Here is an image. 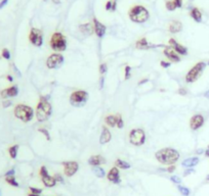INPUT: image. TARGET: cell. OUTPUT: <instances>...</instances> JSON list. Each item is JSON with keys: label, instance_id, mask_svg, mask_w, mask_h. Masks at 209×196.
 Segmentation results:
<instances>
[{"label": "cell", "instance_id": "1", "mask_svg": "<svg viewBox=\"0 0 209 196\" xmlns=\"http://www.w3.org/2000/svg\"><path fill=\"white\" fill-rule=\"evenodd\" d=\"M155 156H156L157 161L160 164H165V166H172L179 161V152L176 149L167 147V148L160 149V150L157 151Z\"/></svg>", "mask_w": 209, "mask_h": 196}, {"label": "cell", "instance_id": "2", "mask_svg": "<svg viewBox=\"0 0 209 196\" xmlns=\"http://www.w3.org/2000/svg\"><path fill=\"white\" fill-rule=\"evenodd\" d=\"M48 98L49 96H40L39 98V102L36 107V118H37L38 122H45L50 118L52 107L48 102Z\"/></svg>", "mask_w": 209, "mask_h": 196}, {"label": "cell", "instance_id": "3", "mask_svg": "<svg viewBox=\"0 0 209 196\" xmlns=\"http://www.w3.org/2000/svg\"><path fill=\"white\" fill-rule=\"evenodd\" d=\"M128 17L133 23L143 24V23H146L149 20L150 12L144 5H133L128 10Z\"/></svg>", "mask_w": 209, "mask_h": 196}, {"label": "cell", "instance_id": "4", "mask_svg": "<svg viewBox=\"0 0 209 196\" xmlns=\"http://www.w3.org/2000/svg\"><path fill=\"white\" fill-rule=\"evenodd\" d=\"M14 113L15 118H19V120H21L24 123H28L30 121H32L33 117H34V110H33V108L26 104H17L14 107Z\"/></svg>", "mask_w": 209, "mask_h": 196}, {"label": "cell", "instance_id": "5", "mask_svg": "<svg viewBox=\"0 0 209 196\" xmlns=\"http://www.w3.org/2000/svg\"><path fill=\"white\" fill-rule=\"evenodd\" d=\"M49 45L52 50L61 52V51H65L67 48V40L66 37L60 32L53 33L50 38Z\"/></svg>", "mask_w": 209, "mask_h": 196}, {"label": "cell", "instance_id": "6", "mask_svg": "<svg viewBox=\"0 0 209 196\" xmlns=\"http://www.w3.org/2000/svg\"><path fill=\"white\" fill-rule=\"evenodd\" d=\"M206 63H203V61H200V63H196L194 66L189 71V73L185 75V82L187 83H194V82L197 81L199 79V77L202 75L203 71L205 69Z\"/></svg>", "mask_w": 209, "mask_h": 196}, {"label": "cell", "instance_id": "7", "mask_svg": "<svg viewBox=\"0 0 209 196\" xmlns=\"http://www.w3.org/2000/svg\"><path fill=\"white\" fill-rule=\"evenodd\" d=\"M87 98H88V93L86 91L77 90L70 95V103L76 107L83 106L87 101Z\"/></svg>", "mask_w": 209, "mask_h": 196}, {"label": "cell", "instance_id": "8", "mask_svg": "<svg viewBox=\"0 0 209 196\" xmlns=\"http://www.w3.org/2000/svg\"><path fill=\"white\" fill-rule=\"evenodd\" d=\"M129 142L135 146H141L146 142V133L143 129L135 128L129 132Z\"/></svg>", "mask_w": 209, "mask_h": 196}, {"label": "cell", "instance_id": "9", "mask_svg": "<svg viewBox=\"0 0 209 196\" xmlns=\"http://www.w3.org/2000/svg\"><path fill=\"white\" fill-rule=\"evenodd\" d=\"M64 60L65 58L61 53H52L46 59V66L50 69H59L64 63Z\"/></svg>", "mask_w": 209, "mask_h": 196}, {"label": "cell", "instance_id": "10", "mask_svg": "<svg viewBox=\"0 0 209 196\" xmlns=\"http://www.w3.org/2000/svg\"><path fill=\"white\" fill-rule=\"evenodd\" d=\"M39 175L41 177V180H42V183L45 187H48V188H51V187H55L56 182V180L55 179L53 176H50L48 174L47 170H46V167L45 166H42L40 167V171H39Z\"/></svg>", "mask_w": 209, "mask_h": 196}, {"label": "cell", "instance_id": "11", "mask_svg": "<svg viewBox=\"0 0 209 196\" xmlns=\"http://www.w3.org/2000/svg\"><path fill=\"white\" fill-rule=\"evenodd\" d=\"M29 41L36 47H41L43 44V35L39 29L32 28L29 34Z\"/></svg>", "mask_w": 209, "mask_h": 196}, {"label": "cell", "instance_id": "12", "mask_svg": "<svg viewBox=\"0 0 209 196\" xmlns=\"http://www.w3.org/2000/svg\"><path fill=\"white\" fill-rule=\"evenodd\" d=\"M64 173L67 177H72L77 173L79 169V164L77 161H65L63 162Z\"/></svg>", "mask_w": 209, "mask_h": 196}, {"label": "cell", "instance_id": "13", "mask_svg": "<svg viewBox=\"0 0 209 196\" xmlns=\"http://www.w3.org/2000/svg\"><path fill=\"white\" fill-rule=\"evenodd\" d=\"M204 125V118L202 115H195L191 118L190 120V128L193 131H196L198 129H200L202 126Z\"/></svg>", "mask_w": 209, "mask_h": 196}, {"label": "cell", "instance_id": "14", "mask_svg": "<svg viewBox=\"0 0 209 196\" xmlns=\"http://www.w3.org/2000/svg\"><path fill=\"white\" fill-rule=\"evenodd\" d=\"M168 43H169V45L171 46V48L173 49L176 53H179V55H187L188 54L187 47H185L184 45H182V44H179V42H176V40L173 39V38H170Z\"/></svg>", "mask_w": 209, "mask_h": 196}, {"label": "cell", "instance_id": "15", "mask_svg": "<svg viewBox=\"0 0 209 196\" xmlns=\"http://www.w3.org/2000/svg\"><path fill=\"white\" fill-rule=\"evenodd\" d=\"M107 179L109 180L110 182L114 183V184H120L121 183L120 173L117 167H113L112 169L110 170L109 173L107 174Z\"/></svg>", "mask_w": 209, "mask_h": 196}, {"label": "cell", "instance_id": "16", "mask_svg": "<svg viewBox=\"0 0 209 196\" xmlns=\"http://www.w3.org/2000/svg\"><path fill=\"white\" fill-rule=\"evenodd\" d=\"M93 27H94L95 35H97L99 38L104 37L105 34H106V30H107V28H106V26L104 24H102L97 17H94L93 19Z\"/></svg>", "mask_w": 209, "mask_h": 196}, {"label": "cell", "instance_id": "17", "mask_svg": "<svg viewBox=\"0 0 209 196\" xmlns=\"http://www.w3.org/2000/svg\"><path fill=\"white\" fill-rule=\"evenodd\" d=\"M163 53L170 61H172V63H179V61H180V57H179V53L175 52L171 47H165L163 50Z\"/></svg>", "mask_w": 209, "mask_h": 196}, {"label": "cell", "instance_id": "18", "mask_svg": "<svg viewBox=\"0 0 209 196\" xmlns=\"http://www.w3.org/2000/svg\"><path fill=\"white\" fill-rule=\"evenodd\" d=\"M19 94V88L17 86H11L8 87L6 89H3L1 92H0V95H1L2 98H9V97H15Z\"/></svg>", "mask_w": 209, "mask_h": 196}, {"label": "cell", "instance_id": "19", "mask_svg": "<svg viewBox=\"0 0 209 196\" xmlns=\"http://www.w3.org/2000/svg\"><path fill=\"white\" fill-rule=\"evenodd\" d=\"M158 46H161V45H154V44H151V43L148 42V40L146 38H141L139 40L136 41L135 43V47L138 49H141V50H148V49H151V48H156Z\"/></svg>", "mask_w": 209, "mask_h": 196}, {"label": "cell", "instance_id": "20", "mask_svg": "<svg viewBox=\"0 0 209 196\" xmlns=\"http://www.w3.org/2000/svg\"><path fill=\"white\" fill-rule=\"evenodd\" d=\"M103 130H102V134H100V143L102 145L104 144H107L108 142L111 141V138H112V135H111L110 130L108 129L106 126H103Z\"/></svg>", "mask_w": 209, "mask_h": 196}, {"label": "cell", "instance_id": "21", "mask_svg": "<svg viewBox=\"0 0 209 196\" xmlns=\"http://www.w3.org/2000/svg\"><path fill=\"white\" fill-rule=\"evenodd\" d=\"M88 164L92 167H100V164H106V159L102 155H92L89 157Z\"/></svg>", "mask_w": 209, "mask_h": 196}, {"label": "cell", "instance_id": "22", "mask_svg": "<svg viewBox=\"0 0 209 196\" xmlns=\"http://www.w3.org/2000/svg\"><path fill=\"white\" fill-rule=\"evenodd\" d=\"M79 30L81 33H83L84 35L86 36H90L93 34L94 32V27L93 25L89 24V23H86V24H82L79 26Z\"/></svg>", "mask_w": 209, "mask_h": 196}, {"label": "cell", "instance_id": "23", "mask_svg": "<svg viewBox=\"0 0 209 196\" xmlns=\"http://www.w3.org/2000/svg\"><path fill=\"white\" fill-rule=\"evenodd\" d=\"M182 30V24L179 20H172L168 26V31L172 34L179 33Z\"/></svg>", "mask_w": 209, "mask_h": 196}, {"label": "cell", "instance_id": "24", "mask_svg": "<svg viewBox=\"0 0 209 196\" xmlns=\"http://www.w3.org/2000/svg\"><path fill=\"white\" fill-rule=\"evenodd\" d=\"M190 15L196 23H201V22H202V14H201L199 8H197V7H194V8L191 9Z\"/></svg>", "mask_w": 209, "mask_h": 196}, {"label": "cell", "instance_id": "25", "mask_svg": "<svg viewBox=\"0 0 209 196\" xmlns=\"http://www.w3.org/2000/svg\"><path fill=\"white\" fill-rule=\"evenodd\" d=\"M199 164V158L198 157H190V158L185 159L184 161L182 162V167H193Z\"/></svg>", "mask_w": 209, "mask_h": 196}, {"label": "cell", "instance_id": "26", "mask_svg": "<svg viewBox=\"0 0 209 196\" xmlns=\"http://www.w3.org/2000/svg\"><path fill=\"white\" fill-rule=\"evenodd\" d=\"M105 122L109 127L114 128L117 126V122H118V115H110L108 117H106Z\"/></svg>", "mask_w": 209, "mask_h": 196}, {"label": "cell", "instance_id": "27", "mask_svg": "<svg viewBox=\"0 0 209 196\" xmlns=\"http://www.w3.org/2000/svg\"><path fill=\"white\" fill-rule=\"evenodd\" d=\"M116 167H118V169H122V170H127L130 167V164H128L127 161H122V159L118 158L117 161H116Z\"/></svg>", "mask_w": 209, "mask_h": 196}, {"label": "cell", "instance_id": "28", "mask_svg": "<svg viewBox=\"0 0 209 196\" xmlns=\"http://www.w3.org/2000/svg\"><path fill=\"white\" fill-rule=\"evenodd\" d=\"M17 150H19V145H17V144L9 147V148H8V153H9L10 158H12V159L17 158Z\"/></svg>", "mask_w": 209, "mask_h": 196}, {"label": "cell", "instance_id": "29", "mask_svg": "<svg viewBox=\"0 0 209 196\" xmlns=\"http://www.w3.org/2000/svg\"><path fill=\"white\" fill-rule=\"evenodd\" d=\"M92 172H93V174L97 178H104L106 176L105 170L103 169V167H93V169H92Z\"/></svg>", "mask_w": 209, "mask_h": 196}, {"label": "cell", "instance_id": "30", "mask_svg": "<svg viewBox=\"0 0 209 196\" xmlns=\"http://www.w3.org/2000/svg\"><path fill=\"white\" fill-rule=\"evenodd\" d=\"M5 181H6L7 184H9L10 186L12 187H19V183L17 182L14 176H9V177H5Z\"/></svg>", "mask_w": 209, "mask_h": 196}, {"label": "cell", "instance_id": "31", "mask_svg": "<svg viewBox=\"0 0 209 196\" xmlns=\"http://www.w3.org/2000/svg\"><path fill=\"white\" fill-rule=\"evenodd\" d=\"M165 6H166V9L169 10V11H173V10L177 8L173 0H166V2H165Z\"/></svg>", "mask_w": 209, "mask_h": 196}, {"label": "cell", "instance_id": "32", "mask_svg": "<svg viewBox=\"0 0 209 196\" xmlns=\"http://www.w3.org/2000/svg\"><path fill=\"white\" fill-rule=\"evenodd\" d=\"M177 189H179V191L180 192V194L184 195V196H189L190 193H191L189 188L184 187V186H180V185H179V186H177Z\"/></svg>", "mask_w": 209, "mask_h": 196}, {"label": "cell", "instance_id": "33", "mask_svg": "<svg viewBox=\"0 0 209 196\" xmlns=\"http://www.w3.org/2000/svg\"><path fill=\"white\" fill-rule=\"evenodd\" d=\"M38 132L41 133V134H43V135H44V137L46 138V140H48V141L50 140V134H49V132H48L47 130H46V129L39 128V129H38Z\"/></svg>", "mask_w": 209, "mask_h": 196}, {"label": "cell", "instance_id": "34", "mask_svg": "<svg viewBox=\"0 0 209 196\" xmlns=\"http://www.w3.org/2000/svg\"><path fill=\"white\" fill-rule=\"evenodd\" d=\"M1 55H2V57L5 58V59H9L10 58V52H9V50L7 48H4L3 50H2V52H1Z\"/></svg>", "mask_w": 209, "mask_h": 196}, {"label": "cell", "instance_id": "35", "mask_svg": "<svg viewBox=\"0 0 209 196\" xmlns=\"http://www.w3.org/2000/svg\"><path fill=\"white\" fill-rule=\"evenodd\" d=\"M29 190H30V193H33V194H38V195H40L41 193H42V189H39V188L30 187Z\"/></svg>", "mask_w": 209, "mask_h": 196}, {"label": "cell", "instance_id": "36", "mask_svg": "<svg viewBox=\"0 0 209 196\" xmlns=\"http://www.w3.org/2000/svg\"><path fill=\"white\" fill-rule=\"evenodd\" d=\"M125 75H124V79L125 80H128L130 78V73H131V68L129 66H125Z\"/></svg>", "mask_w": 209, "mask_h": 196}, {"label": "cell", "instance_id": "37", "mask_svg": "<svg viewBox=\"0 0 209 196\" xmlns=\"http://www.w3.org/2000/svg\"><path fill=\"white\" fill-rule=\"evenodd\" d=\"M118 115V122H117V127L118 129H122L123 127H124V122H123V120H122V118H121V115Z\"/></svg>", "mask_w": 209, "mask_h": 196}, {"label": "cell", "instance_id": "38", "mask_svg": "<svg viewBox=\"0 0 209 196\" xmlns=\"http://www.w3.org/2000/svg\"><path fill=\"white\" fill-rule=\"evenodd\" d=\"M170 180H171V182H173L174 184H180L182 183V179H180L179 177H177V176H171L170 177Z\"/></svg>", "mask_w": 209, "mask_h": 196}, {"label": "cell", "instance_id": "39", "mask_svg": "<svg viewBox=\"0 0 209 196\" xmlns=\"http://www.w3.org/2000/svg\"><path fill=\"white\" fill-rule=\"evenodd\" d=\"M108 71V66H107V63H102V64H100V74H105L106 73V72H107Z\"/></svg>", "mask_w": 209, "mask_h": 196}, {"label": "cell", "instance_id": "40", "mask_svg": "<svg viewBox=\"0 0 209 196\" xmlns=\"http://www.w3.org/2000/svg\"><path fill=\"white\" fill-rule=\"evenodd\" d=\"M53 177H55V179L56 180V182H60V183H62V184H64V183H65V181H64V178L62 177V175L55 174Z\"/></svg>", "mask_w": 209, "mask_h": 196}, {"label": "cell", "instance_id": "41", "mask_svg": "<svg viewBox=\"0 0 209 196\" xmlns=\"http://www.w3.org/2000/svg\"><path fill=\"white\" fill-rule=\"evenodd\" d=\"M105 7H106V10H112V7H113V1H112V0H109V1L106 3Z\"/></svg>", "mask_w": 209, "mask_h": 196}, {"label": "cell", "instance_id": "42", "mask_svg": "<svg viewBox=\"0 0 209 196\" xmlns=\"http://www.w3.org/2000/svg\"><path fill=\"white\" fill-rule=\"evenodd\" d=\"M160 66H161L162 68H164V69H167V68H169V66H171V63H168V61H164V60H162L161 63H160Z\"/></svg>", "mask_w": 209, "mask_h": 196}, {"label": "cell", "instance_id": "43", "mask_svg": "<svg viewBox=\"0 0 209 196\" xmlns=\"http://www.w3.org/2000/svg\"><path fill=\"white\" fill-rule=\"evenodd\" d=\"M177 92H179V94L182 95V96H185V95L188 94V91H187V90H185V88H179V91H177Z\"/></svg>", "mask_w": 209, "mask_h": 196}, {"label": "cell", "instance_id": "44", "mask_svg": "<svg viewBox=\"0 0 209 196\" xmlns=\"http://www.w3.org/2000/svg\"><path fill=\"white\" fill-rule=\"evenodd\" d=\"M11 104H12V103H11V101H9V100H5V101L2 102V106H3L4 108L9 107Z\"/></svg>", "mask_w": 209, "mask_h": 196}, {"label": "cell", "instance_id": "45", "mask_svg": "<svg viewBox=\"0 0 209 196\" xmlns=\"http://www.w3.org/2000/svg\"><path fill=\"white\" fill-rule=\"evenodd\" d=\"M173 1H174V3H175V5H176L177 8H180V7L182 6V3H184L182 0H173Z\"/></svg>", "mask_w": 209, "mask_h": 196}, {"label": "cell", "instance_id": "46", "mask_svg": "<svg viewBox=\"0 0 209 196\" xmlns=\"http://www.w3.org/2000/svg\"><path fill=\"white\" fill-rule=\"evenodd\" d=\"M9 176H14V170H9L8 172L5 174V177H9Z\"/></svg>", "mask_w": 209, "mask_h": 196}, {"label": "cell", "instance_id": "47", "mask_svg": "<svg viewBox=\"0 0 209 196\" xmlns=\"http://www.w3.org/2000/svg\"><path fill=\"white\" fill-rule=\"evenodd\" d=\"M192 173H194V170H193V169H188V170H185V171L184 176H188V175L192 174Z\"/></svg>", "mask_w": 209, "mask_h": 196}, {"label": "cell", "instance_id": "48", "mask_svg": "<svg viewBox=\"0 0 209 196\" xmlns=\"http://www.w3.org/2000/svg\"><path fill=\"white\" fill-rule=\"evenodd\" d=\"M7 2H8V0H2V1L0 2V9L3 8V7L5 6V5L7 4Z\"/></svg>", "mask_w": 209, "mask_h": 196}, {"label": "cell", "instance_id": "49", "mask_svg": "<svg viewBox=\"0 0 209 196\" xmlns=\"http://www.w3.org/2000/svg\"><path fill=\"white\" fill-rule=\"evenodd\" d=\"M175 171V167L172 164V166H169L168 167V169H167V172L168 173H173Z\"/></svg>", "mask_w": 209, "mask_h": 196}, {"label": "cell", "instance_id": "50", "mask_svg": "<svg viewBox=\"0 0 209 196\" xmlns=\"http://www.w3.org/2000/svg\"><path fill=\"white\" fill-rule=\"evenodd\" d=\"M104 82H105V79H104V77H100V89L104 87Z\"/></svg>", "mask_w": 209, "mask_h": 196}, {"label": "cell", "instance_id": "51", "mask_svg": "<svg viewBox=\"0 0 209 196\" xmlns=\"http://www.w3.org/2000/svg\"><path fill=\"white\" fill-rule=\"evenodd\" d=\"M147 82H148V79H143L141 82H138V85H143L144 83H147Z\"/></svg>", "mask_w": 209, "mask_h": 196}, {"label": "cell", "instance_id": "52", "mask_svg": "<svg viewBox=\"0 0 209 196\" xmlns=\"http://www.w3.org/2000/svg\"><path fill=\"white\" fill-rule=\"evenodd\" d=\"M203 152H204V150H203L202 148H200V149H197V150H196V153H198V154H202Z\"/></svg>", "mask_w": 209, "mask_h": 196}, {"label": "cell", "instance_id": "53", "mask_svg": "<svg viewBox=\"0 0 209 196\" xmlns=\"http://www.w3.org/2000/svg\"><path fill=\"white\" fill-rule=\"evenodd\" d=\"M6 79H7V81H9V82L14 81V78H12V76H10V75H8V76L6 77Z\"/></svg>", "mask_w": 209, "mask_h": 196}, {"label": "cell", "instance_id": "54", "mask_svg": "<svg viewBox=\"0 0 209 196\" xmlns=\"http://www.w3.org/2000/svg\"><path fill=\"white\" fill-rule=\"evenodd\" d=\"M205 155L207 156V157H209V145H208V147H207V149L205 150Z\"/></svg>", "mask_w": 209, "mask_h": 196}, {"label": "cell", "instance_id": "55", "mask_svg": "<svg viewBox=\"0 0 209 196\" xmlns=\"http://www.w3.org/2000/svg\"><path fill=\"white\" fill-rule=\"evenodd\" d=\"M204 96H205L206 98H208V99H209V90H208V91H206V92H205V93H204Z\"/></svg>", "mask_w": 209, "mask_h": 196}, {"label": "cell", "instance_id": "56", "mask_svg": "<svg viewBox=\"0 0 209 196\" xmlns=\"http://www.w3.org/2000/svg\"><path fill=\"white\" fill-rule=\"evenodd\" d=\"M28 196H40V195H38V194H33V193H29V194H28Z\"/></svg>", "mask_w": 209, "mask_h": 196}, {"label": "cell", "instance_id": "57", "mask_svg": "<svg viewBox=\"0 0 209 196\" xmlns=\"http://www.w3.org/2000/svg\"><path fill=\"white\" fill-rule=\"evenodd\" d=\"M206 181H207V182H209V175H208L207 177H206Z\"/></svg>", "mask_w": 209, "mask_h": 196}, {"label": "cell", "instance_id": "58", "mask_svg": "<svg viewBox=\"0 0 209 196\" xmlns=\"http://www.w3.org/2000/svg\"><path fill=\"white\" fill-rule=\"evenodd\" d=\"M207 64H208V66H209V60H208V63H207Z\"/></svg>", "mask_w": 209, "mask_h": 196}, {"label": "cell", "instance_id": "59", "mask_svg": "<svg viewBox=\"0 0 209 196\" xmlns=\"http://www.w3.org/2000/svg\"><path fill=\"white\" fill-rule=\"evenodd\" d=\"M0 196H1V193H0Z\"/></svg>", "mask_w": 209, "mask_h": 196}]
</instances>
